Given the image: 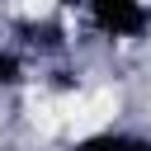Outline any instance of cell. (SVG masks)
I'll use <instances>...</instances> for the list:
<instances>
[{
    "instance_id": "2",
    "label": "cell",
    "mask_w": 151,
    "mask_h": 151,
    "mask_svg": "<svg viewBox=\"0 0 151 151\" xmlns=\"http://www.w3.org/2000/svg\"><path fill=\"white\" fill-rule=\"evenodd\" d=\"M14 9H19L24 19H42V14H52V9H57V0H19Z\"/></svg>"
},
{
    "instance_id": "1",
    "label": "cell",
    "mask_w": 151,
    "mask_h": 151,
    "mask_svg": "<svg viewBox=\"0 0 151 151\" xmlns=\"http://www.w3.org/2000/svg\"><path fill=\"white\" fill-rule=\"evenodd\" d=\"M113 113H118V94L113 90H90V94H76V99H66V132L80 142V137H94V132H104L109 123H113Z\"/></svg>"
}]
</instances>
